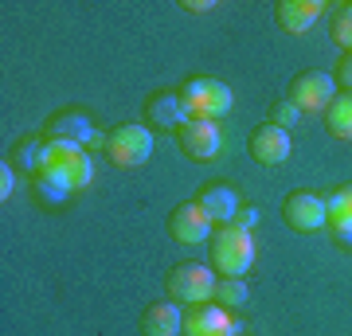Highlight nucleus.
<instances>
[{
    "mask_svg": "<svg viewBox=\"0 0 352 336\" xmlns=\"http://www.w3.org/2000/svg\"><path fill=\"white\" fill-rule=\"evenodd\" d=\"M36 176L59 192H78L90 184V153L75 141H43Z\"/></svg>",
    "mask_w": 352,
    "mask_h": 336,
    "instance_id": "obj_1",
    "label": "nucleus"
},
{
    "mask_svg": "<svg viewBox=\"0 0 352 336\" xmlns=\"http://www.w3.org/2000/svg\"><path fill=\"white\" fill-rule=\"evenodd\" d=\"M208 258H212V270L219 278H243L251 270V258H254L251 231H243L235 223L215 227L212 238H208Z\"/></svg>",
    "mask_w": 352,
    "mask_h": 336,
    "instance_id": "obj_2",
    "label": "nucleus"
},
{
    "mask_svg": "<svg viewBox=\"0 0 352 336\" xmlns=\"http://www.w3.org/2000/svg\"><path fill=\"white\" fill-rule=\"evenodd\" d=\"M106 157H110L118 168H141V164L153 157V133L141 122H126V125H113L106 133Z\"/></svg>",
    "mask_w": 352,
    "mask_h": 336,
    "instance_id": "obj_3",
    "label": "nucleus"
},
{
    "mask_svg": "<svg viewBox=\"0 0 352 336\" xmlns=\"http://www.w3.org/2000/svg\"><path fill=\"white\" fill-rule=\"evenodd\" d=\"M180 94V102H184V110H188V117H223L227 110H231V87L227 82H219V78H188L184 87L176 90Z\"/></svg>",
    "mask_w": 352,
    "mask_h": 336,
    "instance_id": "obj_4",
    "label": "nucleus"
},
{
    "mask_svg": "<svg viewBox=\"0 0 352 336\" xmlns=\"http://www.w3.org/2000/svg\"><path fill=\"white\" fill-rule=\"evenodd\" d=\"M215 282L219 278L200 266V262H180L173 266V274H168V298L180 301V305H208L215 293Z\"/></svg>",
    "mask_w": 352,
    "mask_h": 336,
    "instance_id": "obj_5",
    "label": "nucleus"
},
{
    "mask_svg": "<svg viewBox=\"0 0 352 336\" xmlns=\"http://www.w3.org/2000/svg\"><path fill=\"white\" fill-rule=\"evenodd\" d=\"M337 78L325 75V71H302V75H294L289 82V102L298 106V110H309V113H321L329 110V102L337 98Z\"/></svg>",
    "mask_w": 352,
    "mask_h": 336,
    "instance_id": "obj_6",
    "label": "nucleus"
},
{
    "mask_svg": "<svg viewBox=\"0 0 352 336\" xmlns=\"http://www.w3.org/2000/svg\"><path fill=\"white\" fill-rule=\"evenodd\" d=\"M176 141H180L184 157H192V161H215L219 157V145H223L219 122H212V117H188V122L176 129Z\"/></svg>",
    "mask_w": 352,
    "mask_h": 336,
    "instance_id": "obj_7",
    "label": "nucleus"
},
{
    "mask_svg": "<svg viewBox=\"0 0 352 336\" xmlns=\"http://www.w3.org/2000/svg\"><path fill=\"white\" fill-rule=\"evenodd\" d=\"M282 219H286L289 231H302V235H314L321 227H329L325 215V199L317 192H289L286 203H282Z\"/></svg>",
    "mask_w": 352,
    "mask_h": 336,
    "instance_id": "obj_8",
    "label": "nucleus"
},
{
    "mask_svg": "<svg viewBox=\"0 0 352 336\" xmlns=\"http://www.w3.org/2000/svg\"><path fill=\"white\" fill-rule=\"evenodd\" d=\"M215 231L212 215L204 212L196 199H188V203H180V208H173V215H168V235L180 243V247H196V243H208Z\"/></svg>",
    "mask_w": 352,
    "mask_h": 336,
    "instance_id": "obj_9",
    "label": "nucleus"
},
{
    "mask_svg": "<svg viewBox=\"0 0 352 336\" xmlns=\"http://www.w3.org/2000/svg\"><path fill=\"white\" fill-rule=\"evenodd\" d=\"M184 336H235V324L219 305H188L184 313Z\"/></svg>",
    "mask_w": 352,
    "mask_h": 336,
    "instance_id": "obj_10",
    "label": "nucleus"
},
{
    "mask_svg": "<svg viewBox=\"0 0 352 336\" xmlns=\"http://www.w3.org/2000/svg\"><path fill=\"white\" fill-rule=\"evenodd\" d=\"M247 149H251V157L258 164H282L289 157V129H278L274 122L258 125L251 133V141H247Z\"/></svg>",
    "mask_w": 352,
    "mask_h": 336,
    "instance_id": "obj_11",
    "label": "nucleus"
},
{
    "mask_svg": "<svg viewBox=\"0 0 352 336\" xmlns=\"http://www.w3.org/2000/svg\"><path fill=\"white\" fill-rule=\"evenodd\" d=\"M47 141H75V145H106V137H98L90 129V117L82 113H55L47 122Z\"/></svg>",
    "mask_w": 352,
    "mask_h": 336,
    "instance_id": "obj_12",
    "label": "nucleus"
},
{
    "mask_svg": "<svg viewBox=\"0 0 352 336\" xmlns=\"http://www.w3.org/2000/svg\"><path fill=\"white\" fill-rule=\"evenodd\" d=\"M180 328H184V313L173 301H153L141 313V333L145 336H180Z\"/></svg>",
    "mask_w": 352,
    "mask_h": 336,
    "instance_id": "obj_13",
    "label": "nucleus"
},
{
    "mask_svg": "<svg viewBox=\"0 0 352 336\" xmlns=\"http://www.w3.org/2000/svg\"><path fill=\"white\" fill-rule=\"evenodd\" d=\"M196 203H200L204 212L212 215V223H231L235 215H239V196H235V188H227V184H212V188H204L200 196H196Z\"/></svg>",
    "mask_w": 352,
    "mask_h": 336,
    "instance_id": "obj_14",
    "label": "nucleus"
},
{
    "mask_svg": "<svg viewBox=\"0 0 352 336\" xmlns=\"http://www.w3.org/2000/svg\"><path fill=\"white\" fill-rule=\"evenodd\" d=\"M274 12H278V24L286 27V32L302 36V32H309L321 20V4L317 0H282Z\"/></svg>",
    "mask_w": 352,
    "mask_h": 336,
    "instance_id": "obj_15",
    "label": "nucleus"
},
{
    "mask_svg": "<svg viewBox=\"0 0 352 336\" xmlns=\"http://www.w3.org/2000/svg\"><path fill=\"white\" fill-rule=\"evenodd\" d=\"M145 117H149L153 125H161V129H180V125L188 122V110H184V102H180V94H153L149 102H145Z\"/></svg>",
    "mask_w": 352,
    "mask_h": 336,
    "instance_id": "obj_16",
    "label": "nucleus"
},
{
    "mask_svg": "<svg viewBox=\"0 0 352 336\" xmlns=\"http://www.w3.org/2000/svg\"><path fill=\"white\" fill-rule=\"evenodd\" d=\"M325 129L333 133V137H340V141H352V94L349 90H340L337 98L329 102Z\"/></svg>",
    "mask_w": 352,
    "mask_h": 336,
    "instance_id": "obj_17",
    "label": "nucleus"
},
{
    "mask_svg": "<svg viewBox=\"0 0 352 336\" xmlns=\"http://www.w3.org/2000/svg\"><path fill=\"white\" fill-rule=\"evenodd\" d=\"M247 298H251V289H247V282L243 278H219L215 282V293H212V301L219 305V309H239V305H247Z\"/></svg>",
    "mask_w": 352,
    "mask_h": 336,
    "instance_id": "obj_18",
    "label": "nucleus"
},
{
    "mask_svg": "<svg viewBox=\"0 0 352 336\" xmlns=\"http://www.w3.org/2000/svg\"><path fill=\"white\" fill-rule=\"evenodd\" d=\"M325 199V215H329V223H340V219H352V184H340L333 188Z\"/></svg>",
    "mask_w": 352,
    "mask_h": 336,
    "instance_id": "obj_19",
    "label": "nucleus"
},
{
    "mask_svg": "<svg viewBox=\"0 0 352 336\" xmlns=\"http://www.w3.org/2000/svg\"><path fill=\"white\" fill-rule=\"evenodd\" d=\"M329 36L337 39V47L352 51V4H344V8L333 16V24H329Z\"/></svg>",
    "mask_w": 352,
    "mask_h": 336,
    "instance_id": "obj_20",
    "label": "nucleus"
},
{
    "mask_svg": "<svg viewBox=\"0 0 352 336\" xmlns=\"http://www.w3.org/2000/svg\"><path fill=\"white\" fill-rule=\"evenodd\" d=\"M298 117H302V110H298L289 98L274 102V110H270V122H274L278 129H294V125H298Z\"/></svg>",
    "mask_w": 352,
    "mask_h": 336,
    "instance_id": "obj_21",
    "label": "nucleus"
},
{
    "mask_svg": "<svg viewBox=\"0 0 352 336\" xmlns=\"http://www.w3.org/2000/svg\"><path fill=\"white\" fill-rule=\"evenodd\" d=\"M337 87H344L352 94V51H344V55H340V63H337Z\"/></svg>",
    "mask_w": 352,
    "mask_h": 336,
    "instance_id": "obj_22",
    "label": "nucleus"
},
{
    "mask_svg": "<svg viewBox=\"0 0 352 336\" xmlns=\"http://www.w3.org/2000/svg\"><path fill=\"white\" fill-rule=\"evenodd\" d=\"M329 231L337 235L340 247H352V219H340V223H329Z\"/></svg>",
    "mask_w": 352,
    "mask_h": 336,
    "instance_id": "obj_23",
    "label": "nucleus"
},
{
    "mask_svg": "<svg viewBox=\"0 0 352 336\" xmlns=\"http://www.w3.org/2000/svg\"><path fill=\"white\" fill-rule=\"evenodd\" d=\"M254 219H258V208H239V215H235L231 223H235V227H243V231H247V227H251Z\"/></svg>",
    "mask_w": 352,
    "mask_h": 336,
    "instance_id": "obj_24",
    "label": "nucleus"
},
{
    "mask_svg": "<svg viewBox=\"0 0 352 336\" xmlns=\"http://www.w3.org/2000/svg\"><path fill=\"white\" fill-rule=\"evenodd\" d=\"M8 192H12V168H8V161H0V196L8 199Z\"/></svg>",
    "mask_w": 352,
    "mask_h": 336,
    "instance_id": "obj_25",
    "label": "nucleus"
},
{
    "mask_svg": "<svg viewBox=\"0 0 352 336\" xmlns=\"http://www.w3.org/2000/svg\"><path fill=\"white\" fill-rule=\"evenodd\" d=\"M184 8H188V12H208V8H212V4H208V0H188V4H184Z\"/></svg>",
    "mask_w": 352,
    "mask_h": 336,
    "instance_id": "obj_26",
    "label": "nucleus"
}]
</instances>
